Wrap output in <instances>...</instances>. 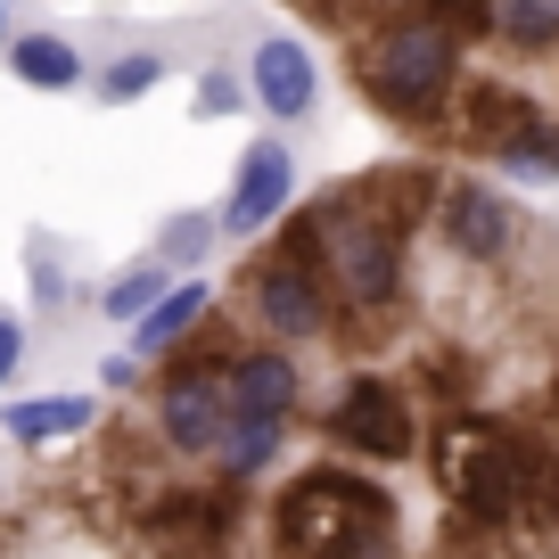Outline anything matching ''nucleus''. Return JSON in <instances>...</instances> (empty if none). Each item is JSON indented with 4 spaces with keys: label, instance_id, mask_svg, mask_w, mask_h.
<instances>
[{
    "label": "nucleus",
    "instance_id": "f257e3e1",
    "mask_svg": "<svg viewBox=\"0 0 559 559\" xmlns=\"http://www.w3.org/2000/svg\"><path fill=\"white\" fill-rule=\"evenodd\" d=\"M272 535L288 559H395V510L370 477L330 461V469H305L280 493Z\"/></svg>",
    "mask_w": 559,
    "mask_h": 559
},
{
    "label": "nucleus",
    "instance_id": "f03ea898",
    "mask_svg": "<svg viewBox=\"0 0 559 559\" xmlns=\"http://www.w3.org/2000/svg\"><path fill=\"white\" fill-rule=\"evenodd\" d=\"M288 247H297V255H321L330 288L346 305H362V313L395 305V288H403V230H395V214H370V206H354V198H321V206L288 230Z\"/></svg>",
    "mask_w": 559,
    "mask_h": 559
},
{
    "label": "nucleus",
    "instance_id": "7ed1b4c3",
    "mask_svg": "<svg viewBox=\"0 0 559 559\" xmlns=\"http://www.w3.org/2000/svg\"><path fill=\"white\" fill-rule=\"evenodd\" d=\"M453 74H461V34L437 17H395L362 50V91L386 116H437L453 99Z\"/></svg>",
    "mask_w": 559,
    "mask_h": 559
},
{
    "label": "nucleus",
    "instance_id": "20e7f679",
    "mask_svg": "<svg viewBox=\"0 0 559 559\" xmlns=\"http://www.w3.org/2000/svg\"><path fill=\"white\" fill-rule=\"evenodd\" d=\"M519 469H526V444L502 437V428H486V419H461V428H444V444H437L444 493H453L477 526L519 519Z\"/></svg>",
    "mask_w": 559,
    "mask_h": 559
},
{
    "label": "nucleus",
    "instance_id": "39448f33",
    "mask_svg": "<svg viewBox=\"0 0 559 559\" xmlns=\"http://www.w3.org/2000/svg\"><path fill=\"white\" fill-rule=\"evenodd\" d=\"M330 437L346 444V453H362V461H403L419 444V419H412V395H403L395 379H346L337 386V403H330Z\"/></svg>",
    "mask_w": 559,
    "mask_h": 559
},
{
    "label": "nucleus",
    "instance_id": "423d86ee",
    "mask_svg": "<svg viewBox=\"0 0 559 559\" xmlns=\"http://www.w3.org/2000/svg\"><path fill=\"white\" fill-rule=\"evenodd\" d=\"M181 354V346H174ZM230 428V386H223V362H206V354H181V370L165 379L157 395V437L174 444V453H214Z\"/></svg>",
    "mask_w": 559,
    "mask_h": 559
},
{
    "label": "nucleus",
    "instance_id": "0eeeda50",
    "mask_svg": "<svg viewBox=\"0 0 559 559\" xmlns=\"http://www.w3.org/2000/svg\"><path fill=\"white\" fill-rule=\"evenodd\" d=\"M247 297H255V321L272 337H321L330 330V288L313 280V263L288 247V255H272V263H255V280H247Z\"/></svg>",
    "mask_w": 559,
    "mask_h": 559
},
{
    "label": "nucleus",
    "instance_id": "6e6552de",
    "mask_svg": "<svg viewBox=\"0 0 559 559\" xmlns=\"http://www.w3.org/2000/svg\"><path fill=\"white\" fill-rule=\"evenodd\" d=\"M288 190H297V157L280 148L272 132L255 140L239 157V181H230V206H223V230H272V214L288 206Z\"/></svg>",
    "mask_w": 559,
    "mask_h": 559
},
{
    "label": "nucleus",
    "instance_id": "1a4fd4ad",
    "mask_svg": "<svg viewBox=\"0 0 559 559\" xmlns=\"http://www.w3.org/2000/svg\"><path fill=\"white\" fill-rule=\"evenodd\" d=\"M247 91H255V107H272L280 123H297V116H313L321 74H313V58H305V41L272 34V41H255V58H247Z\"/></svg>",
    "mask_w": 559,
    "mask_h": 559
},
{
    "label": "nucleus",
    "instance_id": "9d476101",
    "mask_svg": "<svg viewBox=\"0 0 559 559\" xmlns=\"http://www.w3.org/2000/svg\"><path fill=\"white\" fill-rule=\"evenodd\" d=\"M444 239H453V255L493 263V255H510V239H519V214H510L486 181H453V190H444Z\"/></svg>",
    "mask_w": 559,
    "mask_h": 559
},
{
    "label": "nucleus",
    "instance_id": "9b49d317",
    "mask_svg": "<svg viewBox=\"0 0 559 559\" xmlns=\"http://www.w3.org/2000/svg\"><path fill=\"white\" fill-rule=\"evenodd\" d=\"M223 386H230V419H288L297 412V386L305 370L288 362V354H239V362H223Z\"/></svg>",
    "mask_w": 559,
    "mask_h": 559
},
{
    "label": "nucleus",
    "instance_id": "f8f14e48",
    "mask_svg": "<svg viewBox=\"0 0 559 559\" xmlns=\"http://www.w3.org/2000/svg\"><path fill=\"white\" fill-rule=\"evenodd\" d=\"M223 526H230L223 493H174V502L148 510V543H157V551H190V559H206L214 543H223Z\"/></svg>",
    "mask_w": 559,
    "mask_h": 559
},
{
    "label": "nucleus",
    "instance_id": "ddd939ff",
    "mask_svg": "<svg viewBox=\"0 0 559 559\" xmlns=\"http://www.w3.org/2000/svg\"><path fill=\"white\" fill-rule=\"evenodd\" d=\"M206 313H214V288H206V280H174V288L132 321V354H174Z\"/></svg>",
    "mask_w": 559,
    "mask_h": 559
},
{
    "label": "nucleus",
    "instance_id": "4468645a",
    "mask_svg": "<svg viewBox=\"0 0 559 559\" xmlns=\"http://www.w3.org/2000/svg\"><path fill=\"white\" fill-rule=\"evenodd\" d=\"M99 403L91 395H34V403H9V437L17 444H58V437H83Z\"/></svg>",
    "mask_w": 559,
    "mask_h": 559
},
{
    "label": "nucleus",
    "instance_id": "2eb2a0df",
    "mask_svg": "<svg viewBox=\"0 0 559 559\" xmlns=\"http://www.w3.org/2000/svg\"><path fill=\"white\" fill-rule=\"evenodd\" d=\"M0 50H9V74L34 83V91H74L83 83V50L58 41V34H25V41H0Z\"/></svg>",
    "mask_w": 559,
    "mask_h": 559
},
{
    "label": "nucleus",
    "instance_id": "dca6fc26",
    "mask_svg": "<svg viewBox=\"0 0 559 559\" xmlns=\"http://www.w3.org/2000/svg\"><path fill=\"white\" fill-rule=\"evenodd\" d=\"M165 288H174V263H165V255H140V263H123V272L107 280V297H99V313H107V321H123V330H132V321L148 313V305H157Z\"/></svg>",
    "mask_w": 559,
    "mask_h": 559
},
{
    "label": "nucleus",
    "instance_id": "f3484780",
    "mask_svg": "<svg viewBox=\"0 0 559 559\" xmlns=\"http://www.w3.org/2000/svg\"><path fill=\"white\" fill-rule=\"evenodd\" d=\"M214 453H223V469H230V477L272 469V461H280V419H230Z\"/></svg>",
    "mask_w": 559,
    "mask_h": 559
},
{
    "label": "nucleus",
    "instance_id": "a211bd4d",
    "mask_svg": "<svg viewBox=\"0 0 559 559\" xmlns=\"http://www.w3.org/2000/svg\"><path fill=\"white\" fill-rule=\"evenodd\" d=\"M519 519L526 526H559V453L526 444V469H519Z\"/></svg>",
    "mask_w": 559,
    "mask_h": 559
},
{
    "label": "nucleus",
    "instance_id": "6ab92c4d",
    "mask_svg": "<svg viewBox=\"0 0 559 559\" xmlns=\"http://www.w3.org/2000/svg\"><path fill=\"white\" fill-rule=\"evenodd\" d=\"M502 165H510L519 181H559V132H551V123H535V116H526L519 132L502 140Z\"/></svg>",
    "mask_w": 559,
    "mask_h": 559
},
{
    "label": "nucleus",
    "instance_id": "aec40b11",
    "mask_svg": "<svg viewBox=\"0 0 559 559\" xmlns=\"http://www.w3.org/2000/svg\"><path fill=\"white\" fill-rule=\"evenodd\" d=\"M493 34L543 50V41H559V0H493Z\"/></svg>",
    "mask_w": 559,
    "mask_h": 559
},
{
    "label": "nucleus",
    "instance_id": "412c9836",
    "mask_svg": "<svg viewBox=\"0 0 559 559\" xmlns=\"http://www.w3.org/2000/svg\"><path fill=\"white\" fill-rule=\"evenodd\" d=\"M157 83H165V58H157V50H132V58H116V67H99V99H107V107L148 99Z\"/></svg>",
    "mask_w": 559,
    "mask_h": 559
},
{
    "label": "nucleus",
    "instance_id": "4be33fe9",
    "mask_svg": "<svg viewBox=\"0 0 559 559\" xmlns=\"http://www.w3.org/2000/svg\"><path fill=\"white\" fill-rule=\"evenodd\" d=\"M214 247V223L206 214H165V263H198Z\"/></svg>",
    "mask_w": 559,
    "mask_h": 559
},
{
    "label": "nucleus",
    "instance_id": "5701e85b",
    "mask_svg": "<svg viewBox=\"0 0 559 559\" xmlns=\"http://www.w3.org/2000/svg\"><path fill=\"white\" fill-rule=\"evenodd\" d=\"M247 74H198V116H239Z\"/></svg>",
    "mask_w": 559,
    "mask_h": 559
},
{
    "label": "nucleus",
    "instance_id": "b1692460",
    "mask_svg": "<svg viewBox=\"0 0 559 559\" xmlns=\"http://www.w3.org/2000/svg\"><path fill=\"white\" fill-rule=\"evenodd\" d=\"M437 25H453V34H461V25L486 34V25H493V0H437Z\"/></svg>",
    "mask_w": 559,
    "mask_h": 559
},
{
    "label": "nucleus",
    "instance_id": "393cba45",
    "mask_svg": "<svg viewBox=\"0 0 559 559\" xmlns=\"http://www.w3.org/2000/svg\"><path fill=\"white\" fill-rule=\"evenodd\" d=\"M17 362H25V321H17V313H0V386L17 379Z\"/></svg>",
    "mask_w": 559,
    "mask_h": 559
},
{
    "label": "nucleus",
    "instance_id": "a878e982",
    "mask_svg": "<svg viewBox=\"0 0 559 559\" xmlns=\"http://www.w3.org/2000/svg\"><path fill=\"white\" fill-rule=\"evenodd\" d=\"M107 370V386H132L140 379V354H116V362H99Z\"/></svg>",
    "mask_w": 559,
    "mask_h": 559
},
{
    "label": "nucleus",
    "instance_id": "bb28decb",
    "mask_svg": "<svg viewBox=\"0 0 559 559\" xmlns=\"http://www.w3.org/2000/svg\"><path fill=\"white\" fill-rule=\"evenodd\" d=\"M543 419H551V428H559V386H551V395H543Z\"/></svg>",
    "mask_w": 559,
    "mask_h": 559
},
{
    "label": "nucleus",
    "instance_id": "cd10ccee",
    "mask_svg": "<svg viewBox=\"0 0 559 559\" xmlns=\"http://www.w3.org/2000/svg\"><path fill=\"white\" fill-rule=\"evenodd\" d=\"M0 41H9V9H0Z\"/></svg>",
    "mask_w": 559,
    "mask_h": 559
}]
</instances>
